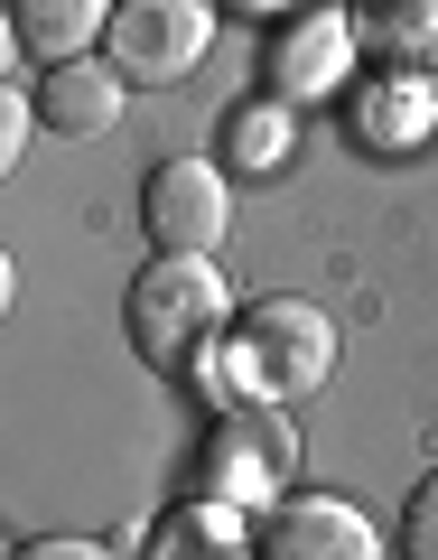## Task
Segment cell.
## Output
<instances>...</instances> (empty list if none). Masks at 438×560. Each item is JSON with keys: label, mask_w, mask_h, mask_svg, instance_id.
Masks as SVG:
<instances>
[{"label": "cell", "mask_w": 438, "mask_h": 560, "mask_svg": "<svg viewBox=\"0 0 438 560\" xmlns=\"http://www.w3.org/2000/svg\"><path fill=\"white\" fill-rule=\"evenodd\" d=\"M261 560H382V533L345 495H280L261 514Z\"/></svg>", "instance_id": "cell-5"}, {"label": "cell", "mask_w": 438, "mask_h": 560, "mask_svg": "<svg viewBox=\"0 0 438 560\" xmlns=\"http://www.w3.org/2000/svg\"><path fill=\"white\" fill-rule=\"evenodd\" d=\"M374 121H382V140H419V131H438V103H429V84H392V94H374Z\"/></svg>", "instance_id": "cell-11"}, {"label": "cell", "mask_w": 438, "mask_h": 560, "mask_svg": "<svg viewBox=\"0 0 438 560\" xmlns=\"http://www.w3.org/2000/svg\"><path fill=\"white\" fill-rule=\"evenodd\" d=\"M215 47V10L205 0H121L113 28H103V66H113L131 94H159V84H187Z\"/></svg>", "instance_id": "cell-3"}, {"label": "cell", "mask_w": 438, "mask_h": 560, "mask_svg": "<svg viewBox=\"0 0 438 560\" xmlns=\"http://www.w3.org/2000/svg\"><path fill=\"white\" fill-rule=\"evenodd\" d=\"M224 131H234V160H242V168H261V160L289 150V113H271V103H242Z\"/></svg>", "instance_id": "cell-10"}, {"label": "cell", "mask_w": 438, "mask_h": 560, "mask_svg": "<svg viewBox=\"0 0 438 560\" xmlns=\"http://www.w3.org/2000/svg\"><path fill=\"white\" fill-rule=\"evenodd\" d=\"M234 355H242V383L261 401H289V393H318L336 374V327L308 300H252L234 318Z\"/></svg>", "instance_id": "cell-2"}, {"label": "cell", "mask_w": 438, "mask_h": 560, "mask_svg": "<svg viewBox=\"0 0 438 560\" xmlns=\"http://www.w3.org/2000/svg\"><path fill=\"white\" fill-rule=\"evenodd\" d=\"M336 47H345L336 20H308L299 38H289V84H327V75H336Z\"/></svg>", "instance_id": "cell-12"}, {"label": "cell", "mask_w": 438, "mask_h": 560, "mask_svg": "<svg viewBox=\"0 0 438 560\" xmlns=\"http://www.w3.org/2000/svg\"><path fill=\"white\" fill-rule=\"evenodd\" d=\"M28 131H38V103H28L20 84H10V94H0V160H20V150H28Z\"/></svg>", "instance_id": "cell-15"}, {"label": "cell", "mask_w": 438, "mask_h": 560, "mask_svg": "<svg viewBox=\"0 0 438 560\" xmlns=\"http://www.w3.org/2000/svg\"><path fill=\"white\" fill-rule=\"evenodd\" d=\"M364 47L401 84H438V0H374L364 10Z\"/></svg>", "instance_id": "cell-8"}, {"label": "cell", "mask_w": 438, "mask_h": 560, "mask_svg": "<svg viewBox=\"0 0 438 560\" xmlns=\"http://www.w3.org/2000/svg\"><path fill=\"white\" fill-rule=\"evenodd\" d=\"M234 290H224L215 253H159L150 271L131 280V300H121V327H131V355H150L159 374H178V364H197L205 346L234 327Z\"/></svg>", "instance_id": "cell-1"}, {"label": "cell", "mask_w": 438, "mask_h": 560, "mask_svg": "<svg viewBox=\"0 0 438 560\" xmlns=\"http://www.w3.org/2000/svg\"><path fill=\"white\" fill-rule=\"evenodd\" d=\"M121 94H131V84H121L103 57H75V66H57V75H47L38 121H47L57 140H94V131H113V121H121Z\"/></svg>", "instance_id": "cell-7"}, {"label": "cell", "mask_w": 438, "mask_h": 560, "mask_svg": "<svg viewBox=\"0 0 438 560\" xmlns=\"http://www.w3.org/2000/svg\"><path fill=\"white\" fill-rule=\"evenodd\" d=\"M401 560H438V477H419L401 504Z\"/></svg>", "instance_id": "cell-13"}, {"label": "cell", "mask_w": 438, "mask_h": 560, "mask_svg": "<svg viewBox=\"0 0 438 560\" xmlns=\"http://www.w3.org/2000/svg\"><path fill=\"white\" fill-rule=\"evenodd\" d=\"M113 28V0H10V57H38L47 75L75 66Z\"/></svg>", "instance_id": "cell-6"}, {"label": "cell", "mask_w": 438, "mask_h": 560, "mask_svg": "<svg viewBox=\"0 0 438 560\" xmlns=\"http://www.w3.org/2000/svg\"><path fill=\"white\" fill-rule=\"evenodd\" d=\"M10 560H121L113 541H84V533H38V541H20Z\"/></svg>", "instance_id": "cell-14"}, {"label": "cell", "mask_w": 438, "mask_h": 560, "mask_svg": "<svg viewBox=\"0 0 438 560\" xmlns=\"http://www.w3.org/2000/svg\"><path fill=\"white\" fill-rule=\"evenodd\" d=\"M234 206H224V168L205 160H159L140 178V234L159 243V253H215Z\"/></svg>", "instance_id": "cell-4"}, {"label": "cell", "mask_w": 438, "mask_h": 560, "mask_svg": "<svg viewBox=\"0 0 438 560\" xmlns=\"http://www.w3.org/2000/svg\"><path fill=\"white\" fill-rule=\"evenodd\" d=\"M140 560H252L234 533H224L205 504H187V514H168V523H150V541H140Z\"/></svg>", "instance_id": "cell-9"}, {"label": "cell", "mask_w": 438, "mask_h": 560, "mask_svg": "<svg viewBox=\"0 0 438 560\" xmlns=\"http://www.w3.org/2000/svg\"><path fill=\"white\" fill-rule=\"evenodd\" d=\"M261 10H271V0H261Z\"/></svg>", "instance_id": "cell-16"}]
</instances>
